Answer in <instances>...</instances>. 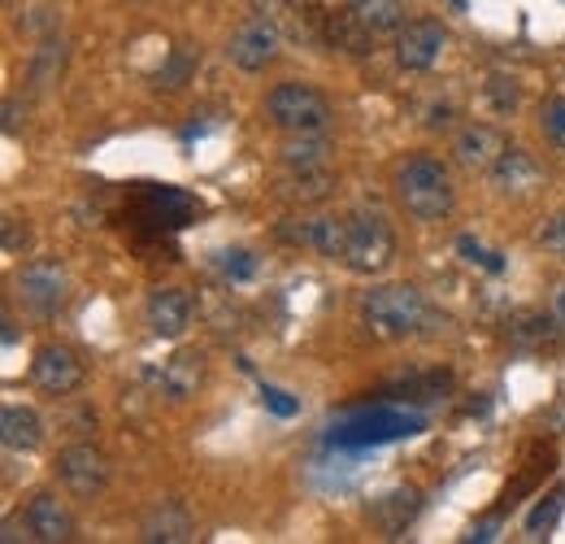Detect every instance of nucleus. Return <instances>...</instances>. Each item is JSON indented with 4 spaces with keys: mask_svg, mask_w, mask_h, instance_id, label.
I'll use <instances>...</instances> for the list:
<instances>
[{
    "mask_svg": "<svg viewBox=\"0 0 565 544\" xmlns=\"http://www.w3.org/2000/svg\"><path fill=\"white\" fill-rule=\"evenodd\" d=\"M396 201L405 205V214H413L418 222H440L453 214L457 205V188H453V174L440 157H409L400 170H396Z\"/></svg>",
    "mask_w": 565,
    "mask_h": 544,
    "instance_id": "1",
    "label": "nucleus"
},
{
    "mask_svg": "<svg viewBox=\"0 0 565 544\" xmlns=\"http://www.w3.org/2000/svg\"><path fill=\"white\" fill-rule=\"evenodd\" d=\"M426 432V414L418 410H396V406H370V410H352L339 423H330V445L344 449H365V445H392V440H409Z\"/></svg>",
    "mask_w": 565,
    "mask_h": 544,
    "instance_id": "2",
    "label": "nucleus"
},
{
    "mask_svg": "<svg viewBox=\"0 0 565 544\" xmlns=\"http://www.w3.org/2000/svg\"><path fill=\"white\" fill-rule=\"evenodd\" d=\"M361 323L370 327V336L378 340H409L418 336V327L426 323V301L418 288L409 283H387V288H370L361 297Z\"/></svg>",
    "mask_w": 565,
    "mask_h": 544,
    "instance_id": "3",
    "label": "nucleus"
},
{
    "mask_svg": "<svg viewBox=\"0 0 565 544\" xmlns=\"http://www.w3.org/2000/svg\"><path fill=\"white\" fill-rule=\"evenodd\" d=\"M396 262V231L378 209H357L348 218V249L344 266L352 275H383Z\"/></svg>",
    "mask_w": 565,
    "mask_h": 544,
    "instance_id": "4",
    "label": "nucleus"
},
{
    "mask_svg": "<svg viewBox=\"0 0 565 544\" xmlns=\"http://www.w3.org/2000/svg\"><path fill=\"white\" fill-rule=\"evenodd\" d=\"M266 118L279 126L282 135H309L330 126V105L313 83H279L266 96Z\"/></svg>",
    "mask_w": 565,
    "mask_h": 544,
    "instance_id": "5",
    "label": "nucleus"
},
{
    "mask_svg": "<svg viewBox=\"0 0 565 544\" xmlns=\"http://www.w3.org/2000/svg\"><path fill=\"white\" fill-rule=\"evenodd\" d=\"M17 297H22V305H26L35 318L61 314V305H65V297H70L65 266L52 262V257H39V262L22 266V275H17Z\"/></svg>",
    "mask_w": 565,
    "mask_h": 544,
    "instance_id": "6",
    "label": "nucleus"
},
{
    "mask_svg": "<svg viewBox=\"0 0 565 544\" xmlns=\"http://www.w3.org/2000/svg\"><path fill=\"white\" fill-rule=\"evenodd\" d=\"M52 471L83 501H92V497H100L109 488V458L96 445H70V449H61Z\"/></svg>",
    "mask_w": 565,
    "mask_h": 544,
    "instance_id": "7",
    "label": "nucleus"
},
{
    "mask_svg": "<svg viewBox=\"0 0 565 544\" xmlns=\"http://www.w3.org/2000/svg\"><path fill=\"white\" fill-rule=\"evenodd\" d=\"M279 48H282L279 22H271V17H253V22H244V26L231 35V44H227V61H231V65H240V70H249V74H257V70H266V65L279 57Z\"/></svg>",
    "mask_w": 565,
    "mask_h": 544,
    "instance_id": "8",
    "label": "nucleus"
},
{
    "mask_svg": "<svg viewBox=\"0 0 565 544\" xmlns=\"http://www.w3.org/2000/svg\"><path fill=\"white\" fill-rule=\"evenodd\" d=\"M444 48H448V26L435 17H418V22L400 26V35H396V61H400V70H413V74L431 70L444 57Z\"/></svg>",
    "mask_w": 565,
    "mask_h": 544,
    "instance_id": "9",
    "label": "nucleus"
},
{
    "mask_svg": "<svg viewBox=\"0 0 565 544\" xmlns=\"http://www.w3.org/2000/svg\"><path fill=\"white\" fill-rule=\"evenodd\" d=\"M22 532L35 544H65L74 541V515L65 510V501H57V493H35L26 501Z\"/></svg>",
    "mask_w": 565,
    "mask_h": 544,
    "instance_id": "10",
    "label": "nucleus"
},
{
    "mask_svg": "<svg viewBox=\"0 0 565 544\" xmlns=\"http://www.w3.org/2000/svg\"><path fill=\"white\" fill-rule=\"evenodd\" d=\"M505 153H509L505 135H501L496 126H488V122H470V126H461L457 140H453L457 166H461V170H474V174H492V166H496Z\"/></svg>",
    "mask_w": 565,
    "mask_h": 544,
    "instance_id": "11",
    "label": "nucleus"
},
{
    "mask_svg": "<svg viewBox=\"0 0 565 544\" xmlns=\"http://www.w3.org/2000/svg\"><path fill=\"white\" fill-rule=\"evenodd\" d=\"M31 379L48 392V397H70L83 384V362L65 349V344H44L31 362Z\"/></svg>",
    "mask_w": 565,
    "mask_h": 544,
    "instance_id": "12",
    "label": "nucleus"
},
{
    "mask_svg": "<svg viewBox=\"0 0 565 544\" xmlns=\"http://www.w3.org/2000/svg\"><path fill=\"white\" fill-rule=\"evenodd\" d=\"M279 235L287 244H300V249H313L330 262H344V249H348V218H300L296 227H279Z\"/></svg>",
    "mask_w": 565,
    "mask_h": 544,
    "instance_id": "13",
    "label": "nucleus"
},
{
    "mask_svg": "<svg viewBox=\"0 0 565 544\" xmlns=\"http://www.w3.org/2000/svg\"><path fill=\"white\" fill-rule=\"evenodd\" d=\"M144 318H148V331L153 336L175 340L192 323V297L183 288H153L148 292V305H144Z\"/></svg>",
    "mask_w": 565,
    "mask_h": 544,
    "instance_id": "14",
    "label": "nucleus"
},
{
    "mask_svg": "<svg viewBox=\"0 0 565 544\" xmlns=\"http://www.w3.org/2000/svg\"><path fill=\"white\" fill-rule=\"evenodd\" d=\"M140 541L148 544H188L196 541V519L183 501H157L148 515H144V528H140Z\"/></svg>",
    "mask_w": 565,
    "mask_h": 544,
    "instance_id": "15",
    "label": "nucleus"
},
{
    "mask_svg": "<svg viewBox=\"0 0 565 544\" xmlns=\"http://www.w3.org/2000/svg\"><path fill=\"white\" fill-rule=\"evenodd\" d=\"M0 440H4V449H13V454H35L39 445H44V419L31 410V406H4L0 410Z\"/></svg>",
    "mask_w": 565,
    "mask_h": 544,
    "instance_id": "16",
    "label": "nucleus"
},
{
    "mask_svg": "<svg viewBox=\"0 0 565 544\" xmlns=\"http://www.w3.org/2000/svg\"><path fill=\"white\" fill-rule=\"evenodd\" d=\"M540 179H544V170H540V166H536V157H531V153H522V148H509V153L492 166V188H496V192H514V196H522V192L540 188Z\"/></svg>",
    "mask_w": 565,
    "mask_h": 544,
    "instance_id": "17",
    "label": "nucleus"
},
{
    "mask_svg": "<svg viewBox=\"0 0 565 544\" xmlns=\"http://www.w3.org/2000/svg\"><path fill=\"white\" fill-rule=\"evenodd\" d=\"M144 209H148V222H161V227H188V218L196 214V201L183 192V188H144Z\"/></svg>",
    "mask_w": 565,
    "mask_h": 544,
    "instance_id": "18",
    "label": "nucleus"
},
{
    "mask_svg": "<svg viewBox=\"0 0 565 544\" xmlns=\"http://www.w3.org/2000/svg\"><path fill=\"white\" fill-rule=\"evenodd\" d=\"M279 153L287 170H330V140H326V131L287 135Z\"/></svg>",
    "mask_w": 565,
    "mask_h": 544,
    "instance_id": "19",
    "label": "nucleus"
},
{
    "mask_svg": "<svg viewBox=\"0 0 565 544\" xmlns=\"http://www.w3.org/2000/svg\"><path fill=\"white\" fill-rule=\"evenodd\" d=\"M418 506H422L418 488H392L387 497H378V501L370 506V515H374V523H378L387 536H400V532L413 523Z\"/></svg>",
    "mask_w": 565,
    "mask_h": 544,
    "instance_id": "20",
    "label": "nucleus"
},
{
    "mask_svg": "<svg viewBox=\"0 0 565 544\" xmlns=\"http://www.w3.org/2000/svg\"><path fill=\"white\" fill-rule=\"evenodd\" d=\"M448 392H453L448 371H422V375H409V379H396L383 388V397H392V401H440Z\"/></svg>",
    "mask_w": 565,
    "mask_h": 544,
    "instance_id": "21",
    "label": "nucleus"
},
{
    "mask_svg": "<svg viewBox=\"0 0 565 544\" xmlns=\"http://www.w3.org/2000/svg\"><path fill=\"white\" fill-rule=\"evenodd\" d=\"M348 13L370 35H392L405 26V0H348Z\"/></svg>",
    "mask_w": 565,
    "mask_h": 544,
    "instance_id": "22",
    "label": "nucleus"
},
{
    "mask_svg": "<svg viewBox=\"0 0 565 544\" xmlns=\"http://www.w3.org/2000/svg\"><path fill=\"white\" fill-rule=\"evenodd\" d=\"M161 388H166L175 401H188V397L201 388V353H175L170 366L161 371Z\"/></svg>",
    "mask_w": 565,
    "mask_h": 544,
    "instance_id": "23",
    "label": "nucleus"
},
{
    "mask_svg": "<svg viewBox=\"0 0 565 544\" xmlns=\"http://www.w3.org/2000/svg\"><path fill=\"white\" fill-rule=\"evenodd\" d=\"M61 65H65V39H44L39 48H35V57H31V87L35 92H48L52 83H57V74H61Z\"/></svg>",
    "mask_w": 565,
    "mask_h": 544,
    "instance_id": "24",
    "label": "nucleus"
},
{
    "mask_svg": "<svg viewBox=\"0 0 565 544\" xmlns=\"http://www.w3.org/2000/svg\"><path fill=\"white\" fill-rule=\"evenodd\" d=\"M509 340L518 349H553L557 344V323L549 314H522L514 327H509Z\"/></svg>",
    "mask_w": 565,
    "mask_h": 544,
    "instance_id": "25",
    "label": "nucleus"
},
{
    "mask_svg": "<svg viewBox=\"0 0 565 544\" xmlns=\"http://www.w3.org/2000/svg\"><path fill=\"white\" fill-rule=\"evenodd\" d=\"M326 39H330L335 48H344V52H352V57H357V52H365V48H370V39H374V35H370V31H365V26L344 9V13L326 17Z\"/></svg>",
    "mask_w": 565,
    "mask_h": 544,
    "instance_id": "26",
    "label": "nucleus"
},
{
    "mask_svg": "<svg viewBox=\"0 0 565 544\" xmlns=\"http://www.w3.org/2000/svg\"><path fill=\"white\" fill-rule=\"evenodd\" d=\"M192 74H196V48H175L170 52V61L157 70V87H166V92H179V87H188L192 83Z\"/></svg>",
    "mask_w": 565,
    "mask_h": 544,
    "instance_id": "27",
    "label": "nucleus"
},
{
    "mask_svg": "<svg viewBox=\"0 0 565 544\" xmlns=\"http://www.w3.org/2000/svg\"><path fill=\"white\" fill-rule=\"evenodd\" d=\"M330 192V170H287L291 201H322Z\"/></svg>",
    "mask_w": 565,
    "mask_h": 544,
    "instance_id": "28",
    "label": "nucleus"
},
{
    "mask_svg": "<svg viewBox=\"0 0 565 544\" xmlns=\"http://www.w3.org/2000/svg\"><path fill=\"white\" fill-rule=\"evenodd\" d=\"M562 515H565V488L562 493H549V497L527 515V532H531V536H549Z\"/></svg>",
    "mask_w": 565,
    "mask_h": 544,
    "instance_id": "29",
    "label": "nucleus"
},
{
    "mask_svg": "<svg viewBox=\"0 0 565 544\" xmlns=\"http://www.w3.org/2000/svg\"><path fill=\"white\" fill-rule=\"evenodd\" d=\"M488 100H492V109H496V113H514V109H518V100H522L518 78L492 74V78H488Z\"/></svg>",
    "mask_w": 565,
    "mask_h": 544,
    "instance_id": "30",
    "label": "nucleus"
},
{
    "mask_svg": "<svg viewBox=\"0 0 565 544\" xmlns=\"http://www.w3.org/2000/svg\"><path fill=\"white\" fill-rule=\"evenodd\" d=\"M540 126H544V140L565 153V96L544 100V109H540Z\"/></svg>",
    "mask_w": 565,
    "mask_h": 544,
    "instance_id": "31",
    "label": "nucleus"
},
{
    "mask_svg": "<svg viewBox=\"0 0 565 544\" xmlns=\"http://www.w3.org/2000/svg\"><path fill=\"white\" fill-rule=\"evenodd\" d=\"M57 22H61L57 4H26V13H22V26H26V31H35V35H52V31H57Z\"/></svg>",
    "mask_w": 565,
    "mask_h": 544,
    "instance_id": "32",
    "label": "nucleus"
},
{
    "mask_svg": "<svg viewBox=\"0 0 565 544\" xmlns=\"http://www.w3.org/2000/svg\"><path fill=\"white\" fill-rule=\"evenodd\" d=\"M536 240H540V249H549L553 257H562L565 262V214H553V218L540 227V235H536Z\"/></svg>",
    "mask_w": 565,
    "mask_h": 544,
    "instance_id": "33",
    "label": "nucleus"
},
{
    "mask_svg": "<svg viewBox=\"0 0 565 544\" xmlns=\"http://www.w3.org/2000/svg\"><path fill=\"white\" fill-rule=\"evenodd\" d=\"M223 270H227V279H253L257 275V257L249 249H231V253H223Z\"/></svg>",
    "mask_w": 565,
    "mask_h": 544,
    "instance_id": "34",
    "label": "nucleus"
},
{
    "mask_svg": "<svg viewBox=\"0 0 565 544\" xmlns=\"http://www.w3.org/2000/svg\"><path fill=\"white\" fill-rule=\"evenodd\" d=\"M457 249H461V253H466L470 262H479L483 270H492V275H501V270H505V262H501V253H488V249H483V244H474L470 235H461V240H457Z\"/></svg>",
    "mask_w": 565,
    "mask_h": 544,
    "instance_id": "35",
    "label": "nucleus"
},
{
    "mask_svg": "<svg viewBox=\"0 0 565 544\" xmlns=\"http://www.w3.org/2000/svg\"><path fill=\"white\" fill-rule=\"evenodd\" d=\"M262 401H266V410H275L279 419H291V414L300 410V406H296V401H291L282 388H262Z\"/></svg>",
    "mask_w": 565,
    "mask_h": 544,
    "instance_id": "36",
    "label": "nucleus"
},
{
    "mask_svg": "<svg viewBox=\"0 0 565 544\" xmlns=\"http://www.w3.org/2000/svg\"><path fill=\"white\" fill-rule=\"evenodd\" d=\"M0 227H4V253H9V257L22 253V249H26V227H22L17 218H4Z\"/></svg>",
    "mask_w": 565,
    "mask_h": 544,
    "instance_id": "37",
    "label": "nucleus"
},
{
    "mask_svg": "<svg viewBox=\"0 0 565 544\" xmlns=\"http://www.w3.org/2000/svg\"><path fill=\"white\" fill-rule=\"evenodd\" d=\"M4 131H9V135L17 131V100H13V96L4 100Z\"/></svg>",
    "mask_w": 565,
    "mask_h": 544,
    "instance_id": "38",
    "label": "nucleus"
},
{
    "mask_svg": "<svg viewBox=\"0 0 565 544\" xmlns=\"http://www.w3.org/2000/svg\"><path fill=\"white\" fill-rule=\"evenodd\" d=\"M557 314H562V323H565V288L557 292Z\"/></svg>",
    "mask_w": 565,
    "mask_h": 544,
    "instance_id": "39",
    "label": "nucleus"
}]
</instances>
